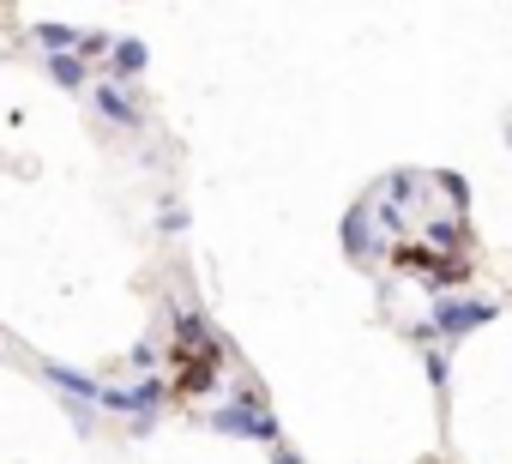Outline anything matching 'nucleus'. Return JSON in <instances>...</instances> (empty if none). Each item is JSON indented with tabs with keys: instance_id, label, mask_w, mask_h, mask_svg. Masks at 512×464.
I'll list each match as a JSON object with an SVG mask.
<instances>
[{
	"instance_id": "obj_1",
	"label": "nucleus",
	"mask_w": 512,
	"mask_h": 464,
	"mask_svg": "<svg viewBox=\"0 0 512 464\" xmlns=\"http://www.w3.org/2000/svg\"><path fill=\"white\" fill-rule=\"evenodd\" d=\"M211 428L217 434H247V440H278V422L253 404V398H235V404H223L217 416H211Z\"/></svg>"
},
{
	"instance_id": "obj_2",
	"label": "nucleus",
	"mask_w": 512,
	"mask_h": 464,
	"mask_svg": "<svg viewBox=\"0 0 512 464\" xmlns=\"http://www.w3.org/2000/svg\"><path fill=\"white\" fill-rule=\"evenodd\" d=\"M482 320H494V302H434V320H428V332H446V338H458V332H470V326H482Z\"/></svg>"
},
{
	"instance_id": "obj_3",
	"label": "nucleus",
	"mask_w": 512,
	"mask_h": 464,
	"mask_svg": "<svg viewBox=\"0 0 512 464\" xmlns=\"http://www.w3.org/2000/svg\"><path fill=\"white\" fill-rule=\"evenodd\" d=\"M43 374L61 386V392H73V398H91V404H109V386H97V380H85V374H73V368H61V362H43Z\"/></svg>"
},
{
	"instance_id": "obj_4",
	"label": "nucleus",
	"mask_w": 512,
	"mask_h": 464,
	"mask_svg": "<svg viewBox=\"0 0 512 464\" xmlns=\"http://www.w3.org/2000/svg\"><path fill=\"white\" fill-rule=\"evenodd\" d=\"M97 109H103L109 121H121V127H133V121H139V103H133L121 85H97Z\"/></svg>"
},
{
	"instance_id": "obj_5",
	"label": "nucleus",
	"mask_w": 512,
	"mask_h": 464,
	"mask_svg": "<svg viewBox=\"0 0 512 464\" xmlns=\"http://www.w3.org/2000/svg\"><path fill=\"white\" fill-rule=\"evenodd\" d=\"M157 398H163V380H133L127 392H109V404H115V410H145V416H151V404H157Z\"/></svg>"
},
{
	"instance_id": "obj_6",
	"label": "nucleus",
	"mask_w": 512,
	"mask_h": 464,
	"mask_svg": "<svg viewBox=\"0 0 512 464\" xmlns=\"http://www.w3.org/2000/svg\"><path fill=\"white\" fill-rule=\"evenodd\" d=\"M37 43H43L49 61H67V49H79V31H67V25H37Z\"/></svg>"
},
{
	"instance_id": "obj_7",
	"label": "nucleus",
	"mask_w": 512,
	"mask_h": 464,
	"mask_svg": "<svg viewBox=\"0 0 512 464\" xmlns=\"http://www.w3.org/2000/svg\"><path fill=\"white\" fill-rule=\"evenodd\" d=\"M115 67L121 73H139L145 67V43L139 37H115Z\"/></svg>"
},
{
	"instance_id": "obj_8",
	"label": "nucleus",
	"mask_w": 512,
	"mask_h": 464,
	"mask_svg": "<svg viewBox=\"0 0 512 464\" xmlns=\"http://www.w3.org/2000/svg\"><path fill=\"white\" fill-rule=\"evenodd\" d=\"M79 55H85V61H97V55H115V37H103V31H85V37H79Z\"/></svg>"
},
{
	"instance_id": "obj_9",
	"label": "nucleus",
	"mask_w": 512,
	"mask_h": 464,
	"mask_svg": "<svg viewBox=\"0 0 512 464\" xmlns=\"http://www.w3.org/2000/svg\"><path fill=\"white\" fill-rule=\"evenodd\" d=\"M49 67H55V79H61V85H85V67H79L73 55H67V61H49Z\"/></svg>"
},
{
	"instance_id": "obj_10",
	"label": "nucleus",
	"mask_w": 512,
	"mask_h": 464,
	"mask_svg": "<svg viewBox=\"0 0 512 464\" xmlns=\"http://www.w3.org/2000/svg\"><path fill=\"white\" fill-rule=\"evenodd\" d=\"M278 464H302V458H296V452H284V446H278Z\"/></svg>"
}]
</instances>
